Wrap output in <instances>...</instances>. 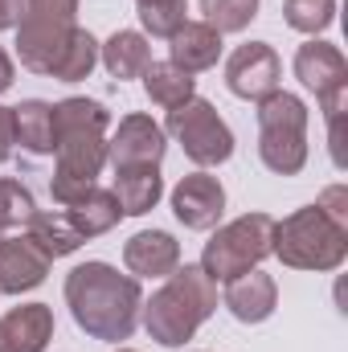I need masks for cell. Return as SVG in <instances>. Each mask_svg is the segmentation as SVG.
<instances>
[{
	"mask_svg": "<svg viewBox=\"0 0 348 352\" xmlns=\"http://www.w3.org/2000/svg\"><path fill=\"white\" fill-rule=\"evenodd\" d=\"M259 160L274 176H295L307 164V102L274 90L259 102Z\"/></svg>",
	"mask_w": 348,
	"mask_h": 352,
	"instance_id": "obj_5",
	"label": "cell"
},
{
	"mask_svg": "<svg viewBox=\"0 0 348 352\" xmlns=\"http://www.w3.org/2000/svg\"><path fill=\"white\" fill-rule=\"evenodd\" d=\"M54 127H58V164L50 192L58 205H74L78 197H87L94 188V176L107 164V127H111V111L98 98H62L54 102Z\"/></svg>",
	"mask_w": 348,
	"mask_h": 352,
	"instance_id": "obj_1",
	"label": "cell"
},
{
	"mask_svg": "<svg viewBox=\"0 0 348 352\" xmlns=\"http://www.w3.org/2000/svg\"><path fill=\"white\" fill-rule=\"evenodd\" d=\"M111 192H115L123 217H144V213H152L160 205L164 176H160L156 164H148V168H115V188Z\"/></svg>",
	"mask_w": 348,
	"mask_h": 352,
	"instance_id": "obj_19",
	"label": "cell"
},
{
	"mask_svg": "<svg viewBox=\"0 0 348 352\" xmlns=\"http://www.w3.org/2000/svg\"><path fill=\"white\" fill-rule=\"evenodd\" d=\"M201 12H205V25H213L226 37V33L250 29V21L259 16V0H201Z\"/></svg>",
	"mask_w": 348,
	"mask_h": 352,
	"instance_id": "obj_26",
	"label": "cell"
},
{
	"mask_svg": "<svg viewBox=\"0 0 348 352\" xmlns=\"http://www.w3.org/2000/svg\"><path fill=\"white\" fill-rule=\"evenodd\" d=\"M12 78H17V66H12V58H8V50L0 45V94L12 87Z\"/></svg>",
	"mask_w": 348,
	"mask_h": 352,
	"instance_id": "obj_32",
	"label": "cell"
},
{
	"mask_svg": "<svg viewBox=\"0 0 348 352\" xmlns=\"http://www.w3.org/2000/svg\"><path fill=\"white\" fill-rule=\"evenodd\" d=\"M98 62L107 66L111 78L127 82V78H140V74L152 66V45H148L144 33H135V29H119V33H111V37L98 45Z\"/></svg>",
	"mask_w": 348,
	"mask_h": 352,
	"instance_id": "obj_20",
	"label": "cell"
},
{
	"mask_svg": "<svg viewBox=\"0 0 348 352\" xmlns=\"http://www.w3.org/2000/svg\"><path fill=\"white\" fill-rule=\"evenodd\" d=\"M316 209H320L328 221H336L340 230H348V188H345V184L324 188V192H320V201H316Z\"/></svg>",
	"mask_w": 348,
	"mask_h": 352,
	"instance_id": "obj_29",
	"label": "cell"
},
{
	"mask_svg": "<svg viewBox=\"0 0 348 352\" xmlns=\"http://www.w3.org/2000/svg\"><path fill=\"white\" fill-rule=\"evenodd\" d=\"M295 78L312 90L316 98H328V94L348 90V62H345V54H340V45L320 41V37H312L307 45H299L295 50Z\"/></svg>",
	"mask_w": 348,
	"mask_h": 352,
	"instance_id": "obj_12",
	"label": "cell"
},
{
	"mask_svg": "<svg viewBox=\"0 0 348 352\" xmlns=\"http://www.w3.org/2000/svg\"><path fill=\"white\" fill-rule=\"evenodd\" d=\"M66 217L74 221V230L90 242V238H98V234H111V230L119 226L123 209H119V201H115L111 188H98V184H94L87 197H78L74 205H66Z\"/></svg>",
	"mask_w": 348,
	"mask_h": 352,
	"instance_id": "obj_23",
	"label": "cell"
},
{
	"mask_svg": "<svg viewBox=\"0 0 348 352\" xmlns=\"http://www.w3.org/2000/svg\"><path fill=\"white\" fill-rule=\"evenodd\" d=\"M270 254L291 270L328 274L348 258V230L328 221L316 205H303L291 217L274 221V250Z\"/></svg>",
	"mask_w": 348,
	"mask_h": 352,
	"instance_id": "obj_4",
	"label": "cell"
},
{
	"mask_svg": "<svg viewBox=\"0 0 348 352\" xmlns=\"http://www.w3.org/2000/svg\"><path fill=\"white\" fill-rule=\"evenodd\" d=\"M78 16V0H25L21 25H17V58L25 70L45 74L62 41L70 37Z\"/></svg>",
	"mask_w": 348,
	"mask_h": 352,
	"instance_id": "obj_8",
	"label": "cell"
},
{
	"mask_svg": "<svg viewBox=\"0 0 348 352\" xmlns=\"http://www.w3.org/2000/svg\"><path fill=\"white\" fill-rule=\"evenodd\" d=\"M164 152H168V135L152 115H123L115 135L107 140V160L115 168H148V164L160 168Z\"/></svg>",
	"mask_w": 348,
	"mask_h": 352,
	"instance_id": "obj_10",
	"label": "cell"
},
{
	"mask_svg": "<svg viewBox=\"0 0 348 352\" xmlns=\"http://www.w3.org/2000/svg\"><path fill=\"white\" fill-rule=\"evenodd\" d=\"M279 82H283V62H279L274 45H266V41L238 45L226 62V87L246 102H262L266 94L279 90Z\"/></svg>",
	"mask_w": 348,
	"mask_h": 352,
	"instance_id": "obj_9",
	"label": "cell"
},
{
	"mask_svg": "<svg viewBox=\"0 0 348 352\" xmlns=\"http://www.w3.org/2000/svg\"><path fill=\"white\" fill-rule=\"evenodd\" d=\"M123 266L131 278H168L180 266V242L168 230H140L123 242Z\"/></svg>",
	"mask_w": 348,
	"mask_h": 352,
	"instance_id": "obj_13",
	"label": "cell"
},
{
	"mask_svg": "<svg viewBox=\"0 0 348 352\" xmlns=\"http://www.w3.org/2000/svg\"><path fill=\"white\" fill-rule=\"evenodd\" d=\"M140 4H160V0H135V8H140Z\"/></svg>",
	"mask_w": 348,
	"mask_h": 352,
	"instance_id": "obj_33",
	"label": "cell"
},
{
	"mask_svg": "<svg viewBox=\"0 0 348 352\" xmlns=\"http://www.w3.org/2000/svg\"><path fill=\"white\" fill-rule=\"evenodd\" d=\"M0 238H4V230H0Z\"/></svg>",
	"mask_w": 348,
	"mask_h": 352,
	"instance_id": "obj_35",
	"label": "cell"
},
{
	"mask_svg": "<svg viewBox=\"0 0 348 352\" xmlns=\"http://www.w3.org/2000/svg\"><path fill=\"white\" fill-rule=\"evenodd\" d=\"M33 213H37L33 192H29L21 180L0 176V230H21V226L33 221Z\"/></svg>",
	"mask_w": 348,
	"mask_h": 352,
	"instance_id": "obj_27",
	"label": "cell"
},
{
	"mask_svg": "<svg viewBox=\"0 0 348 352\" xmlns=\"http://www.w3.org/2000/svg\"><path fill=\"white\" fill-rule=\"evenodd\" d=\"M221 303L230 307V316H234L238 324H262V320H270L274 307H279V287H274L270 274L246 270V274H238V278L226 283Z\"/></svg>",
	"mask_w": 348,
	"mask_h": 352,
	"instance_id": "obj_16",
	"label": "cell"
},
{
	"mask_svg": "<svg viewBox=\"0 0 348 352\" xmlns=\"http://www.w3.org/2000/svg\"><path fill=\"white\" fill-rule=\"evenodd\" d=\"M283 21L295 33L316 37L336 21V0H283Z\"/></svg>",
	"mask_w": 348,
	"mask_h": 352,
	"instance_id": "obj_25",
	"label": "cell"
},
{
	"mask_svg": "<svg viewBox=\"0 0 348 352\" xmlns=\"http://www.w3.org/2000/svg\"><path fill=\"white\" fill-rule=\"evenodd\" d=\"M274 250V217L270 213H242L230 226H217V234L201 250V270L213 283H230L246 270H259L262 258Z\"/></svg>",
	"mask_w": 348,
	"mask_h": 352,
	"instance_id": "obj_6",
	"label": "cell"
},
{
	"mask_svg": "<svg viewBox=\"0 0 348 352\" xmlns=\"http://www.w3.org/2000/svg\"><path fill=\"white\" fill-rule=\"evenodd\" d=\"M213 311H217V283L201 270V263H184L164 278L160 291H152V299H144L140 320L156 344L180 349L197 336V328Z\"/></svg>",
	"mask_w": 348,
	"mask_h": 352,
	"instance_id": "obj_3",
	"label": "cell"
},
{
	"mask_svg": "<svg viewBox=\"0 0 348 352\" xmlns=\"http://www.w3.org/2000/svg\"><path fill=\"white\" fill-rule=\"evenodd\" d=\"M221 58V33L205 21H184L168 37V62L180 66L184 74H201V70H213Z\"/></svg>",
	"mask_w": 348,
	"mask_h": 352,
	"instance_id": "obj_17",
	"label": "cell"
},
{
	"mask_svg": "<svg viewBox=\"0 0 348 352\" xmlns=\"http://www.w3.org/2000/svg\"><path fill=\"white\" fill-rule=\"evenodd\" d=\"M50 266L54 263L29 242V234L0 238V295H25V291L41 287Z\"/></svg>",
	"mask_w": 348,
	"mask_h": 352,
	"instance_id": "obj_14",
	"label": "cell"
},
{
	"mask_svg": "<svg viewBox=\"0 0 348 352\" xmlns=\"http://www.w3.org/2000/svg\"><path fill=\"white\" fill-rule=\"evenodd\" d=\"M140 78H144V94H148L156 107H164V111H173V107L188 102V98L197 94V78L184 74L173 62H152Z\"/></svg>",
	"mask_w": 348,
	"mask_h": 352,
	"instance_id": "obj_24",
	"label": "cell"
},
{
	"mask_svg": "<svg viewBox=\"0 0 348 352\" xmlns=\"http://www.w3.org/2000/svg\"><path fill=\"white\" fill-rule=\"evenodd\" d=\"M66 307L90 340H127L140 324V278L119 274L111 263H83L66 274Z\"/></svg>",
	"mask_w": 348,
	"mask_h": 352,
	"instance_id": "obj_2",
	"label": "cell"
},
{
	"mask_svg": "<svg viewBox=\"0 0 348 352\" xmlns=\"http://www.w3.org/2000/svg\"><path fill=\"white\" fill-rule=\"evenodd\" d=\"M25 234H29V242L50 258V263H58V258H66V254H74L87 238L74 230V221L66 217V209L62 213H54V209H37L33 213V221L25 226Z\"/></svg>",
	"mask_w": 348,
	"mask_h": 352,
	"instance_id": "obj_21",
	"label": "cell"
},
{
	"mask_svg": "<svg viewBox=\"0 0 348 352\" xmlns=\"http://www.w3.org/2000/svg\"><path fill=\"white\" fill-rule=\"evenodd\" d=\"M173 213L184 230H213L226 213V188L217 176L201 173L180 176V184L173 188Z\"/></svg>",
	"mask_w": 348,
	"mask_h": 352,
	"instance_id": "obj_11",
	"label": "cell"
},
{
	"mask_svg": "<svg viewBox=\"0 0 348 352\" xmlns=\"http://www.w3.org/2000/svg\"><path fill=\"white\" fill-rule=\"evenodd\" d=\"M115 352H135V349H115Z\"/></svg>",
	"mask_w": 348,
	"mask_h": 352,
	"instance_id": "obj_34",
	"label": "cell"
},
{
	"mask_svg": "<svg viewBox=\"0 0 348 352\" xmlns=\"http://www.w3.org/2000/svg\"><path fill=\"white\" fill-rule=\"evenodd\" d=\"M188 21V0H160V4H140V25L144 37H173L176 29Z\"/></svg>",
	"mask_w": 348,
	"mask_h": 352,
	"instance_id": "obj_28",
	"label": "cell"
},
{
	"mask_svg": "<svg viewBox=\"0 0 348 352\" xmlns=\"http://www.w3.org/2000/svg\"><path fill=\"white\" fill-rule=\"evenodd\" d=\"M21 12H25V0H0V33L4 29H17L21 25Z\"/></svg>",
	"mask_w": 348,
	"mask_h": 352,
	"instance_id": "obj_31",
	"label": "cell"
},
{
	"mask_svg": "<svg viewBox=\"0 0 348 352\" xmlns=\"http://www.w3.org/2000/svg\"><path fill=\"white\" fill-rule=\"evenodd\" d=\"M12 107H0V164L12 156Z\"/></svg>",
	"mask_w": 348,
	"mask_h": 352,
	"instance_id": "obj_30",
	"label": "cell"
},
{
	"mask_svg": "<svg viewBox=\"0 0 348 352\" xmlns=\"http://www.w3.org/2000/svg\"><path fill=\"white\" fill-rule=\"evenodd\" d=\"M54 340V307L21 303L0 316V352H45Z\"/></svg>",
	"mask_w": 348,
	"mask_h": 352,
	"instance_id": "obj_15",
	"label": "cell"
},
{
	"mask_svg": "<svg viewBox=\"0 0 348 352\" xmlns=\"http://www.w3.org/2000/svg\"><path fill=\"white\" fill-rule=\"evenodd\" d=\"M164 135H173L197 168H217V164H226L234 156V131H230V123L217 115V107L209 98H197V94L168 111Z\"/></svg>",
	"mask_w": 348,
	"mask_h": 352,
	"instance_id": "obj_7",
	"label": "cell"
},
{
	"mask_svg": "<svg viewBox=\"0 0 348 352\" xmlns=\"http://www.w3.org/2000/svg\"><path fill=\"white\" fill-rule=\"evenodd\" d=\"M94 66H98V41H94L90 29H78V25H74L70 37L62 41V50L54 54L45 78H58V82H83V78H90Z\"/></svg>",
	"mask_w": 348,
	"mask_h": 352,
	"instance_id": "obj_22",
	"label": "cell"
},
{
	"mask_svg": "<svg viewBox=\"0 0 348 352\" xmlns=\"http://www.w3.org/2000/svg\"><path fill=\"white\" fill-rule=\"evenodd\" d=\"M12 144H21L29 156H54V148H58L54 102L25 98L21 107H12Z\"/></svg>",
	"mask_w": 348,
	"mask_h": 352,
	"instance_id": "obj_18",
	"label": "cell"
}]
</instances>
